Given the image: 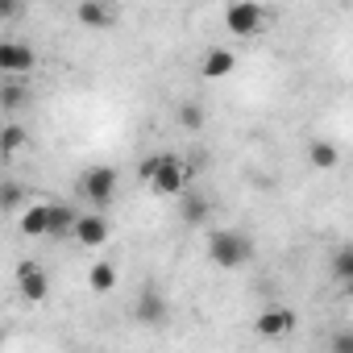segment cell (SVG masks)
<instances>
[{
    "label": "cell",
    "instance_id": "1",
    "mask_svg": "<svg viewBox=\"0 0 353 353\" xmlns=\"http://www.w3.org/2000/svg\"><path fill=\"white\" fill-rule=\"evenodd\" d=\"M141 179L150 183V192H154V196L174 200V196L188 188L192 170H188L179 158H174V154H162V158H145V162H141Z\"/></svg>",
    "mask_w": 353,
    "mask_h": 353
},
{
    "label": "cell",
    "instance_id": "2",
    "mask_svg": "<svg viewBox=\"0 0 353 353\" xmlns=\"http://www.w3.org/2000/svg\"><path fill=\"white\" fill-rule=\"evenodd\" d=\"M208 258L221 270H237V266H245L254 258V241L245 233H237V229H212L208 233Z\"/></svg>",
    "mask_w": 353,
    "mask_h": 353
},
{
    "label": "cell",
    "instance_id": "3",
    "mask_svg": "<svg viewBox=\"0 0 353 353\" xmlns=\"http://www.w3.org/2000/svg\"><path fill=\"white\" fill-rule=\"evenodd\" d=\"M262 21H266V13H262L258 0H229V9H225V30H229L233 38H254V34L262 30Z\"/></svg>",
    "mask_w": 353,
    "mask_h": 353
},
{
    "label": "cell",
    "instance_id": "4",
    "mask_svg": "<svg viewBox=\"0 0 353 353\" xmlns=\"http://www.w3.org/2000/svg\"><path fill=\"white\" fill-rule=\"evenodd\" d=\"M117 188H121V174H117L112 166H92V170H83V179H79V192H83L96 208L112 204V200H117Z\"/></svg>",
    "mask_w": 353,
    "mask_h": 353
},
{
    "label": "cell",
    "instance_id": "5",
    "mask_svg": "<svg viewBox=\"0 0 353 353\" xmlns=\"http://www.w3.org/2000/svg\"><path fill=\"white\" fill-rule=\"evenodd\" d=\"M133 316H137V324H145V328L166 324V295H162L158 283H145V287H141V295H137V303H133Z\"/></svg>",
    "mask_w": 353,
    "mask_h": 353
},
{
    "label": "cell",
    "instance_id": "6",
    "mask_svg": "<svg viewBox=\"0 0 353 353\" xmlns=\"http://www.w3.org/2000/svg\"><path fill=\"white\" fill-rule=\"evenodd\" d=\"M34 63H38L34 46L13 42V38H9V42H0V75H30Z\"/></svg>",
    "mask_w": 353,
    "mask_h": 353
},
{
    "label": "cell",
    "instance_id": "7",
    "mask_svg": "<svg viewBox=\"0 0 353 353\" xmlns=\"http://www.w3.org/2000/svg\"><path fill=\"white\" fill-rule=\"evenodd\" d=\"M71 237H75L79 245H88V250H100V245H108V237H112V229H108V216H100V212L75 216V229H71Z\"/></svg>",
    "mask_w": 353,
    "mask_h": 353
},
{
    "label": "cell",
    "instance_id": "8",
    "mask_svg": "<svg viewBox=\"0 0 353 353\" xmlns=\"http://www.w3.org/2000/svg\"><path fill=\"white\" fill-rule=\"evenodd\" d=\"M17 291L30 299V303H42L50 295V274L38 266V262H21L17 266Z\"/></svg>",
    "mask_w": 353,
    "mask_h": 353
},
{
    "label": "cell",
    "instance_id": "9",
    "mask_svg": "<svg viewBox=\"0 0 353 353\" xmlns=\"http://www.w3.org/2000/svg\"><path fill=\"white\" fill-rule=\"evenodd\" d=\"M75 17H79V26H88V30H112V26H117L112 0H79Z\"/></svg>",
    "mask_w": 353,
    "mask_h": 353
},
{
    "label": "cell",
    "instance_id": "10",
    "mask_svg": "<svg viewBox=\"0 0 353 353\" xmlns=\"http://www.w3.org/2000/svg\"><path fill=\"white\" fill-rule=\"evenodd\" d=\"M26 104H30V83H26V75H5V79H0V112L17 117Z\"/></svg>",
    "mask_w": 353,
    "mask_h": 353
},
{
    "label": "cell",
    "instance_id": "11",
    "mask_svg": "<svg viewBox=\"0 0 353 353\" xmlns=\"http://www.w3.org/2000/svg\"><path fill=\"white\" fill-rule=\"evenodd\" d=\"M254 328H258L266 341H279V336H287V332L295 328V312H291V307H266V312L254 320Z\"/></svg>",
    "mask_w": 353,
    "mask_h": 353
},
{
    "label": "cell",
    "instance_id": "12",
    "mask_svg": "<svg viewBox=\"0 0 353 353\" xmlns=\"http://www.w3.org/2000/svg\"><path fill=\"white\" fill-rule=\"evenodd\" d=\"M233 67H237V54L225 50V46H212L200 63V75L204 79H225V75H233Z\"/></svg>",
    "mask_w": 353,
    "mask_h": 353
},
{
    "label": "cell",
    "instance_id": "13",
    "mask_svg": "<svg viewBox=\"0 0 353 353\" xmlns=\"http://www.w3.org/2000/svg\"><path fill=\"white\" fill-rule=\"evenodd\" d=\"M179 212H183V221H188V225H208V216H212V204H208L200 192L183 188V192H179Z\"/></svg>",
    "mask_w": 353,
    "mask_h": 353
},
{
    "label": "cell",
    "instance_id": "14",
    "mask_svg": "<svg viewBox=\"0 0 353 353\" xmlns=\"http://www.w3.org/2000/svg\"><path fill=\"white\" fill-rule=\"evenodd\" d=\"M75 208L71 204H46V237H67L75 229Z\"/></svg>",
    "mask_w": 353,
    "mask_h": 353
},
{
    "label": "cell",
    "instance_id": "15",
    "mask_svg": "<svg viewBox=\"0 0 353 353\" xmlns=\"http://www.w3.org/2000/svg\"><path fill=\"white\" fill-rule=\"evenodd\" d=\"M21 237H46V204H21Z\"/></svg>",
    "mask_w": 353,
    "mask_h": 353
},
{
    "label": "cell",
    "instance_id": "16",
    "mask_svg": "<svg viewBox=\"0 0 353 353\" xmlns=\"http://www.w3.org/2000/svg\"><path fill=\"white\" fill-rule=\"evenodd\" d=\"M117 283H121V270H117L112 262H96V266L88 270V287H92L96 295H108Z\"/></svg>",
    "mask_w": 353,
    "mask_h": 353
},
{
    "label": "cell",
    "instance_id": "17",
    "mask_svg": "<svg viewBox=\"0 0 353 353\" xmlns=\"http://www.w3.org/2000/svg\"><path fill=\"white\" fill-rule=\"evenodd\" d=\"M307 162H312L316 170H332V166L341 162V145H336V141H312V145H307Z\"/></svg>",
    "mask_w": 353,
    "mask_h": 353
},
{
    "label": "cell",
    "instance_id": "18",
    "mask_svg": "<svg viewBox=\"0 0 353 353\" xmlns=\"http://www.w3.org/2000/svg\"><path fill=\"white\" fill-rule=\"evenodd\" d=\"M26 129H21V121H9L5 129H0V154H5V158H17L21 150H26Z\"/></svg>",
    "mask_w": 353,
    "mask_h": 353
},
{
    "label": "cell",
    "instance_id": "19",
    "mask_svg": "<svg viewBox=\"0 0 353 353\" xmlns=\"http://www.w3.org/2000/svg\"><path fill=\"white\" fill-rule=\"evenodd\" d=\"M21 204H26V188L5 179L0 183V212H21Z\"/></svg>",
    "mask_w": 353,
    "mask_h": 353
},
{
    "label": "cell",
    "instance_id": "20",
    "mask_svg": "<svg viewBox=\"0 0 353 353\" xmlns=\"http://www.w3.org/2000/svg\"><path fill=\"white\" fill-rule=\"evenodd\" d=\"M179 125H183V129H192V133H200V129H204V108H200L196 100L179 104Z\"/></svg>",
    "mask_w": 353,
    "mask_h": 353
},
{
    "label": "cell",
    "instance_id": "21",
    "mask_svg": "<svg viewBox=\"0 0 353 353\" xmlns=\"http://www.w3.org/2000/svg\"><path fill=\"white\" fill-rule=\"evenodd\" d=\"M332 270H336L341 283H353V250H349V245H336V254H332Z\"/></svg>",
    "mask_w": 353,
    "mask_h": 353
},
{
    "label": "cell",
    "instance_id": "22",
    "mask_svg": "<svg viewBox=\"0 0 353 353\" xmlns=\"http://www.w3.org/2000/svg\"><path fill=\"white\" fill-rule=\"evenodd\" d=\"M26 9V0H0V21H9V17H17Z\"/></svg>",
    "mask_w": 353,
    "mask_h": 353
},
{
    "label": "cell",
    "instance_id": "23",
    "mask_svg": "<svg viewBox=\"0 0 353 353\" xmlns=\"http://www.w3.org/2000/svg\"><path fill=\"white\" fill-rule=\"evenodd\" d=\"M332 353H353V332H336V341H332Z\"/></svg>",
    "mask_w": 353,
    "mask_h": 353
},
{
    "label": "cell",
    "instance_id": "24",
    "mask_svg": "<svg viewBox=\"0 0 353 353\" xmlns=\"http://www.w3.org/2000/svg\"><path fill=\"white\" fill-rule=\"evenodd\" d=\"M0 341H5V336H0Z\"/></svg>",
    "mask_w": 353,
    "mask_h": 353
},
{
    "label": "cell",
    "instance_id": "25",
    "mask_svg": "<svg viewBox=\"0 0 353 353\" xmlns=\"http://www.w3.org/2000/svg\"><path fill=\"white\" fill-rule=\"evenodd\" d=\"M112 5H117V0H112Z\"/></svg>",
    "mask_w": 353,
    "mask_h": 353
}]
</instances>
